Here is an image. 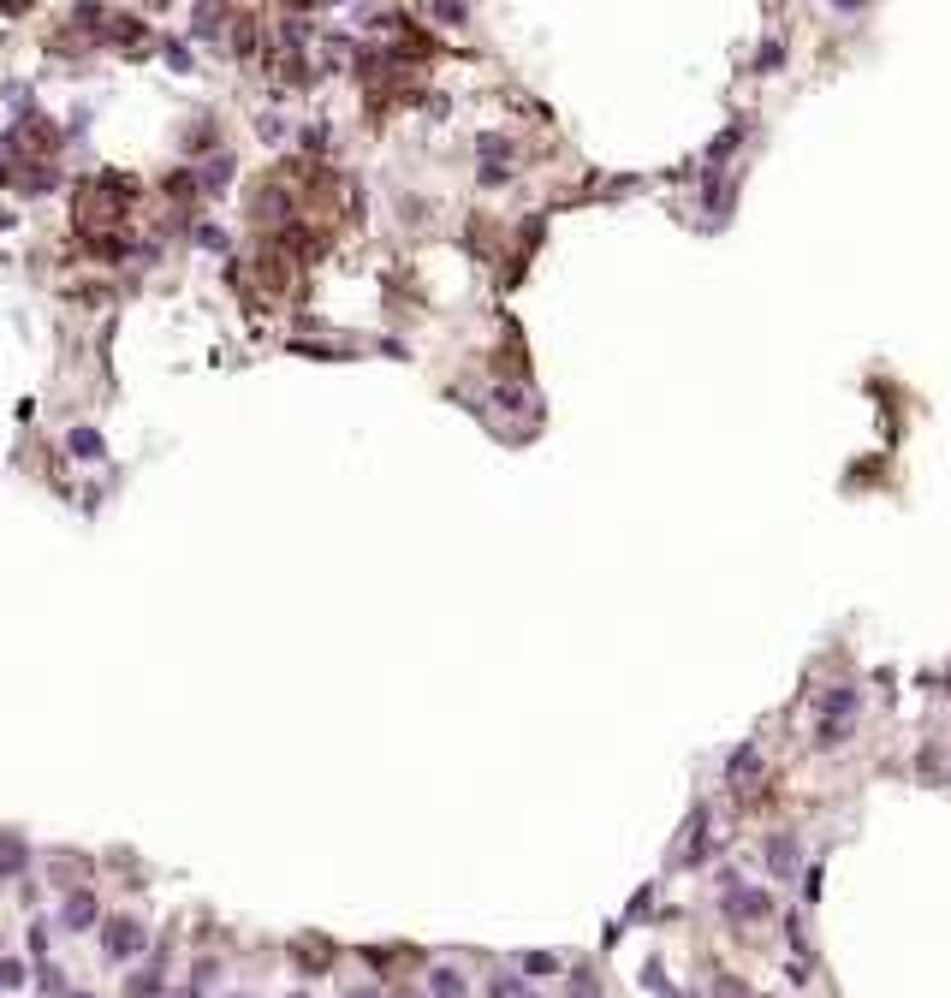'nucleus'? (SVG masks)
<instances>
[{
  "mask_svg": "<svg viewBox=\"0 0 951 998\" xmlns=\"http://www.w3.org/2000/svg\"><path fill=\"white\" fill-rule=\"evenodd\" d=\"M292 957L303 963V969H310V963H316V969H321V963H327V945H310V939H297V945H292Z\"/></svg>",
  "mask_w": 951,
  "mask_h": 998,
  "instance_id": "15",
  "label": "nucleus"
},
{
  "mask_svg": "<svg viewBox=\"0 0 951 998\" xmlns=\"http://www.w3.org/2000/svg\"><path fill=\"white\" fill-rule=\"evenodd\" d=\"M832 6H838V12H856V6H862V0H832Z\"/></svg>",
  "mask_w": 951,
  "mask_h": 998,
  "instance_id": "20",
  "label": "nucleus"
},
{
  "mask_svg": "<svg viewBox=\"0 0 951 998\" xmlns=\"http://www.w3.org/2000/svg\"><path fill=\"white\" fill-rule=\"evenodd\" d=\"M83 874H90V868H83L78 856H66V850H59V856H54V885H66V892H78V885H83Z\"/></svg>",
  "mask_w": 951,
  "mask_h": 998,
  "instance_id": "10",
  "label": "nucleus"
},
{
  "mask_svg": "<svg viewBox=\"0 0 951 998\" xmlns=\"http://www.w3.org/2000/svg\"><path fill=\"white\" fill-rule=\"evenodd\" d=\"M24 861H30L24 838L19 832H0V874H24Z\"/></svg>",
  "mask_w": 951,
  "mask_h": 998,
  "instance_id": "9",
  "label": "nucleus"
},
{
  "mask_svg": "<svg viewBox=\"0 0 951 998\" xmlns=\"http://www.w3.org/2000/svg\"><path fill=\"white\" fill-rule=\"evenodd\" d=\"M292 998H303V993H292Z\"/></svg>",
  "mask_w": 951,
  "mask_h": 998,
  "instance_id": "24",
  "label": "nucleus"
},
{
  "mask_svg": "<svg viewBox=\"0 0 951 998\" xmlns=\"http://www.w3.org/2000/svg\"><path fill=\"white\" fill-rule=\"evenodd\" d=\"M488 993H494V998H523V980H517V975H494V980H488Z\"/></svg>",
  "mask_w": 951,
  "mask_h": 998,
  "instance_id": "16",
  "label": "nucleus"
},
{
  "mask_svg": "<svg viewBox=\"0 0 951 998\" xmlns=\"http://www.w3.org/2000/svg\"><path fill=\"white\" fill-rule=\"evenodd\" d=\"M66 452H72L78 464H101V458H107V440H101L96 428H66Z\"/></svg>",
  "mask_w": 951,
  "mask_h": 998,
  "instance_id": "4",
  "label": "nucleus"
},
{
  "mask_svg": "<svg viewBox=\"0 0 951 998\" xmlns=\"http://www.w3.org/2000/svg\"><path fill=\"white\" fill-rule=\"evenodd\" d=\"M571 998H601V986L589 975H571Z\"/></svg>",
  "mask_w": 951,
  "mask_h": 998,
  "instance_id": "18",
  "label": "nucleus"
},
{
  "mask_svg": "<svg viewBox=\"0 0 951 998\" xmlns=\"http://www.w3.org/2000/svg\"><path fill=\"white\" fill-rule=\"evenodd\" d=\"M66 998H90V993H66Z\"/></svg>",
  "mask_w": 951,
  "mask_h": 998,
  "instance_id": "22",
  "label": "nucleus"
},
{
  "mask_svg": "<svg viewBox=\"0 0 951 998\" xmlns=\"http://www.w3.org/2000/svg\"><path fill=\"white\" fill-rule=\"evenodd\" d=\"M523 998H541V993H523Z\"/></svg>",
  "mask_w": 951,
  "mask_h": 998,
  "instance_id": "23",
  "label": "nucleus"
},
{
  "mask_svg": "<svg viewBox=\"0 0 951 998\" xmlns=\"http://www.w3.org/2000/svg\"><path fill=\"white\" fill-rule=\"evenodd\" d=\"M428 986H435V998H470V986H464V975H458V969H435V980H428Z\"/></svg>",
  "mask_w": 951,
  "mask_h": 998,
  "instance_id": "11",
  "label": "nucleus"
},
{
  "mask_svg": "<svg viewBox=\"0 0 951 998\" xmlns=\"http://www.w3.org/2000/svg\"><path fill=\"white\" fill-rule=\"evenodd\" d=\"M19 6H30V0H6V12H19Z\"/></svg>",
  "mask_w": 951,
  "mask_h": 998,
  "instance_id": "21",
  "label": "nucleus"
},
{
  "mask_svg": "<svg viewBox=\"0 0 951 998\" xmlns=\"http://www.w3.org/2000/svg\"><path fill=\"white\" fill-rule=\"evenodd\" d=\"M517 963H523L535 980H541V975H559V957H554V951H530V957H517Z\"/></svg>",
  "mask_w": 951,
  "mask_h": 998,
  "instance_id": "14",
  "label": "nucleus"
},
{
  "mask_svg": "<svg viewBox=\"0 0 951 998\" xmlns=\"http://www.w3.org/2000/svg\"><path fill=\"white\" fill-rule=\"evenodd\" d=\"M856 702H862L856 689H832L827 702H821V713H827V719H851V713H856Z\"/></svg>",
  "mask_w": 951,
  "mask_h": 998,
  "instance_id": "12",
  "label": "nucleus"
},
{
  "mask_svg": "<svg viewBox=\"0 0 951 998\" xmlns=\"http://www.w3.org/2000/svg\"><path fill=\"white\" fill-rule=\"evenodd\" d=\"M767 868L779 874V880H797V838H767Z\"/></svg>",
  "mask_w": 951,
  "mask_h": 998,
  "instance_id": "5",
  "label": "nucleus"
},
{
  "mask_svg": "<svg viewBox=\"0 0 951 998\" xmlns=\"http://www.w3.org/2000/svg\"><path fill=\"white\" fill-rule=\"evenodd\" d=\"M755 766H761V749H755V743H743V749L732 755V761H726V779H732V790H743V784L755 779Z\"/></svg>",
  "mask_w": 951,
  "mask_h": 998,
  "instance_id": "7",
  "label": "nucleus"
},
{
  "mask_svg": "<svg viewBox=\"0 0 951 998\" xmlns=\"http://www.w3.org/2000/svg\"><path fill=\"white\" fill-rule=\"evenodd\" d=\"M232 185V155H208L197 167V191H226Z\"/></svg>",
  "mask_w": 951,
  "mask_h": 998,
  "instance_id": "6",
  "label": "nucleus"
},
{
  "mask_svg": "<svg viewBox=\"0 0 951 998\" xmlns=\"http://www.w3.org/2000/svg\"><path fill=\"white\" fill-rule=\"evenodd\" d=\"M36 986H42V993H66V986H59V969H48V963L36 969Z\"/></svg>",
  "mask_w": 951,
  "mask_h": 998,
  "instance_id": "17",
  "label": "nucleus"
},
{
  "mask_svg": "<svg viewBox=\"0 0 951 998\" xmlns=\"http://www.w3.org/2000/svg\"><path fill=\"white\" fill-rule=\"evenodd\" d=\"M0 986H24V963H0Z\"/></svg>",
  "mask_w": 951,
  "mask_h": 998,
  "instance_id": "19",
  "label": "nucleus"
},
{
  "mask_svg": "<svg viewBox=\"0 0 951 998\" xmlns=\"http://www.w3.org/2000/svg\"><path fill=\"white\" fill-rule=\"evenodd\" d=\"M143 945H149V933H143V921H131V915H119V921H107V927H101V951H107V963L138 957Z\"/></svg>",
  "mask_w": 951,
  "mask_h": 998,
  "instance_id": "2",
  "label": "nucleus"
},
{
  "mask_svg": "<svg viewBox=\"0 0 951 998\" xmlns=\"http://www.w3.org/2000/svg\"><path fill=\"white\" fill-rule=\"evenodd\" d=\"M125 998H167V980H161V969H138V975L125 980Z\"/></svg>",
  "mask_w": 951,
  "mask_h": 998,
  "instance_id": "8",
  "label": "nucleus"
},
{
  "mask_svg": "<svg viewBox=\"0 0 951 998\" xmlns=\"http://www.w3.org/2000/svg\"><path fill=\"white\" fill-rule=\"evenodd\" d=\"M197 36L202 42L220 36V0H202V6H197Z\"/></svg>",
  "mask_w": 951,
  "mask_h": 998,
  "instance_id": "13",
  "label": "nucleus"
},
{
  "mask_svg": "<svg viewBox=\"0 0 951 998\" xmlns=\"http://www.w3.org/2000/svg\"><path fill=\"white\" fill-rule=\"evenodd\" d=\"M719 903H726V915H732V921H761V915H773V898L761 892V885H743L737 874H719Z\"/></svg>",
  "mask_w": 951,
  "mask_h": 998,
  "instance_id": "1",
  "label": "nucleus"
},
{
  "mask_svg": "<svg viewBox=\"0 0 951 998\" xmlns=\"http://www.w3.org/2000/svg\"><path fill=\"white\" fill-rule=\"evenodd\" d=\"M96 921V898H90V885H78V892H66V909H59V927L66 933H83Z\"/></svg>",
  "mask_w": 951,
  "mask_h": 998,
  "instance_id": "3",
  "label": "nucleus"
}]
</instances>
